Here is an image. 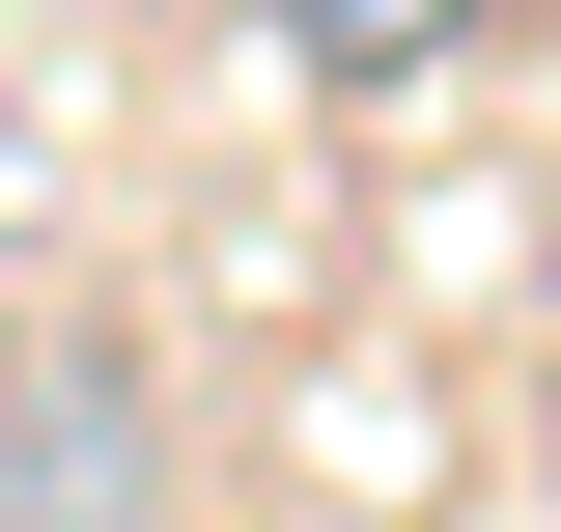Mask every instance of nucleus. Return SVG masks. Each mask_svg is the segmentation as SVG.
Returning a JSON list of instances; mask_svg holds the SVG:
<instances>
[{"mask_svg":"<svg viewBox=\"0 0 561 532\" xmlns=\"http://www.w3.org/2000/svg\"><path fill=\"white\" fill-rule=\"evenodd\" d=\"M478 28H505V0H280V57L337 84V113H393V84H449Z\"/></svg>","mask_w":561,"mask_h":532,"instance_id":"nucleus-1","label":"nucleus"},{"mask_svg":"<svg viewBox=\"0 0 561 532\" xmlns=\"http://www.w3.org/2000/svg\"><path fill=\"white\" fill-rule=\"evenodd\" d=\"M534 476H561V365H534Z\"/></svg>","mask_w":561,"mask_h":532,"instance_id":"nucleus-2","label":"nucleus"},{"mask_svg":"<svg viewBox=\"0 0 561 532\" xmlns=\"http://www.w3.org/2000/svg\"><path fill=\"white\" fill-rule=\"evenodd\" d=\"M0 393H28V336H0Z\"/></svg>","mask_w":561,"mask_h":532,"instance_id":"nucleus-3","label":"nucleus"}]
</instances>
